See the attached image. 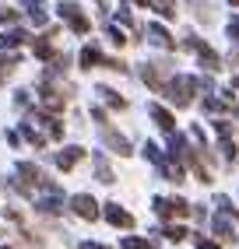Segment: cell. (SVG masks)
I'll return each instance as SVG.
<instances>
[{
  "mask_svg": "<svg viewBox=\"0 0 239 249\" xmlns=\"http://www.w3.org/2000/svg\"><path fill=\"white\" fill-rule=\"evenodd\" d=\"M194 88H197V81H194V77H173L162 91H165L169 102H176V106H190V102H194Z\"/></svg>",
  "mask_w": 239,
  "mask_h": 249,
  "instance_id": "6da1fadb",
  "label": "cell"
},
{
  "mask_svg": "<svg viewBox=\"0 0 239 249\" xmlns=\"http://www.w3.org/2000/svg\"><path fill=\"white\" fill-rule=\"evenodd\" d=\"M57 11H60V18H63L67 25H71V28L78 32V36H84V32H88V18H84V14L78 11V4H60Z\"/></svg>",
  "mask_w": 239,
  "mask_h": 249,
  "instance_id": "7a4b0ae2",
  "label": "cell"
},
{
  "mask_svg": "<svg viewBox=\"0 0 239 249\" xmlns=\"http://www.w3.org/2000/svg\"><path fill=\"white\" fill-rule=\"evenodd\" d=\"M186 49H194V53L200 56V63H204V67H208V71H218V67H221V60H218V53H215L211 46H204L200 39H186Z\"/></svg>",
  "mask_w": 239,
  "mask_h": 249,
  "instance_id": "3957f363",
  "label": "cell"
},
{
  "mask_svg": "<svg viewBox=\"0 0 239 249\" xmlns=\"http://www.w3.org/2000/svg\"><path fill=\"white\" fill-rule=\"evenodd\" d=\"M71 211L78 214V218H84V221H95L99 218V207H95V200L88 193H78L74 200H71Z\"/></svg>",
  "mask_w": 239,
  "mask_h": 249,
  "instance_id": "277c9868",
  "label": "cell"
},
{
  "mask_svg": "<svg viewBox=\"0 0 239 249\" xmlns=\"http://www.w3.org/2000/svg\"><path fill=\"white\" fill-rule=\"evenodd\" d=\"M155 211L162 214V218H183V214H190V204L179 200V196H173V200H155Z\"/></svg>",
  "mask_w": 239,
  "mask_h": 249,
  "instance_id": "5b68a950",
  "label": "cell"
},
{
  "mask_svg": "<svg viewBox=\"0 0 239 249\" xmlns=\"http://www.w3.org/2000/svg\"><path fill=\"white\" fill-rule=\"evenodd\" d=\"M106 221H113L116 228H134V214H127L120 204H106Z\"/></svg>",
  "mask_w": 239,
  "mask_h": 249,
  "instance_id": "8992f818",
  "label": "cell"
},
{
  "mask_svg": "<svg viewBox=\"0 0 239 249\" xmlns=\"http://www.w3.org/2000/svg\"><path fill=\"white\" fill-rule=\"evenodd\" d=\"M84 158V151H81V147H67V151H60L57 155V169H63V172H71L74 169V165Z\"/></svg>",
  "mask_w": 239,
  "mask_h": 249,
  "instance_id": "52a82bcc",
  "label": "cell"
},
{
  "mask_svg": "<svg viewBox=\"0 0 239 249\" xmlns=\"http://www.w3.org/2000/svg\"><path fill=\"white\" fill-rule=\"evenodd\" d=\"M60 207H63V196H60V190H57V186H49V193L39 200V211H46V214H57Z\"/></svg>",
  "mask_w": 239,
  "mask_h": 249,
  "instance_id": "ba28073f",
  "label": "cell"
},
{
  "mask_svg": "<svg viewBox=\"0 0 239 249\" xmlns=\"http://www.w3.org/2000/svg\"><path fill=\"white\" fill-rule=\"evenodd\" d=\"M148 39L155 42V46H162V49H173L176 42H173V36L162 28V25H148Z\"/></svg>",
  "mask_w": 239,
  "mask_h": 249,
  "instance_id": "9c48e42d",
  "label": "cell"
},
{
  "mask_svg": "<svg viewBox=\"0 0 239 249\" xmlns=\"http://www.w3.org/2000/svg\"><path fill=\"white\" fill-rule=\"evenodd\" d=\"M18 176H21V186H42V172L36 169V165H21V169H18Z\"/></svg>",
  "mask_w": 239,
  "mask_h": 249,
  "instance_id": "30bf717a",
  "label": "cell"
},
{
  "mask_svg": "<svg viewBox=\"0 0 239 249\" xmlns=\"http://www.w3.org/2000/svg\"><path fill=\"white\" fill-rule=\"evenodd\" d=\"M151 116H155V123L165 130V134H173V130H176V123H173V112H165L162 106H151Z\"/></svg>",
  "mask_w": 239,
  "mask_h": 249,
  "instance_id": "8fae6325",
  "label": "cell"
},
{
  "mask_svg": "<svg viewBox=\"0 0 239 249\" xmlns=\"http://www.w3.org/2000/svg\"><path fill=\"white\" fill-rule=\"evenodd\" d=\"M25 11H28V18L36 25H46V4L42 0H25Z\"/></svg>",
  "mask_w": 239,
  "mask_h": 249,
  "instance_id": "7c38bea8",
  "label": "cell"
},
{
  "mask_svg": "<svg viewBox=\"0 0 239 249\" xmlns=\"http://www.w3.org/2000/svg\"><path fill=\"white\" fill-rule=\"evenodd\" d=\"M28 36H25V32L21 28H11V32H0V46H4V49H14V46H21Z\"/></svg>",
  "mask_w": 239,
  "mask_h": 249,
  "instance_id": "4fadbf2b",
  "label": "cell"
},
{
  "mask_svg": "<svg viewBox=\"0 0 239 249\" xmlns=\"http://www.w3.org/2000/svg\"><path fill=\"white\" fill-rule=\"evenodd\" d=\"M106 141H109V147H113L116 155H130V144H127V137H120L116 130H109V126H106Z\"/></svg>",
  "mask_w": 239,
  "mask_h": 249,
  "instance_id": "5bb4252c",
  "label": "cell"
},
{
  "mask_svg": "<svg viewBox=\"0 0 239 249\" xmlns=\"http://www.w3.org/2000/svg\"><path fill=\"white\" fill-rule=\"evenodd\" d=\"M99 63H102V53H99V46H84L81 49V67H99Z\"/></svg>",
  "mask_w": 239,
  "mask_h": 249,
  "instance_id": "9a60e30c",
  "label": "cell"
},
{
  "mask_svg": "<svg viewBox=\"0 0 239 249\" xmlns=\"http://www.w3.org/2000/svg\"><path fill=\"white\" fill-rule=\"evenodd\" d=\"M99 95H102V102H106V106H113V109H127V102H123V98H120L113 88L102 85V88H99Z\"/></svg>",
  "mask_w": 239,
  "mask_h": 249,
  "instance_id": "2e32d148",
  "label": "cell"
},
{
  "mask_svg": "<svg viewBox=\"0 0 239 249\" xmlns=\"http://www.w3.org/2000/svg\"><path fill=\"white\" fill-rule=\"evenodd\" d=\"M95 169H99V179L102 182H113V169L106 165V158H95Z\"/></svg>",
  "mask_w": 239,
  "mask_h": 249,
  "instance_id": "e0dca14e",
  "label": "cell"
},
{
  "mask_svg": "<svg viewBox=\"0 0 239 249\" xmlns=\"http://www.w3.org/2000/svg\"><path fill=\"white\" fill-rule=\"evenodd\" d=\"M165 239L183 242V239H186V228H183V225H169V228H165Z\"/></svg>",
  "mask_w": 239,
  "mask_h": 249,
  "instance_id": "ac0fdd59",
  "label": "cell"
},
{
  "mask_svg": "<svg viewBox=\"0 0 239 249\" xmlns=\"http://www.w3.org/2000/svg\"><path fill=\"white\" fill-rule=\"evenodd\" d=\"M14 63H18L14 56H4V53H0V77H7V74H11V71H14Z\"/></svg>",
  "mask_w": 239,
  "mask_h": 249,
  "instance_id": "d6986e66",
  "label": "cell"
},
{
  "mask_svg": "<svg viewBox=\"0 0 239 249\" xmlns=\"http://www.w3.org/2000/svg\"><path fill=\"white\" fill-rule=\"evenodd\" d=\"M36 53H39L42 60H49V56H53V46H49V39H39V42H36Z\"/></svg>",
  "mask_w": 239,
  "mask_h": 249,
  "instance_id": "ffe728a7",
  "label": "cell"
},
{
  "mask_svg": "<svg viewBox=\"0 0 239 249\" xmlns=\"http://www.w3.org/2000/svg\"><path fill=\"white\" fill-rule=\"evenodd\" d=\"M11 21H18V11H11V7H0V25H11Z\"/></svg>",
  "mask_w": 239,
  "mask_h": 249,
  "instance_id": "44dd1931",
  "label": "cell"
},
{
  "mask_svg": "<svg viewBox=\"0 0 239 249\" xmlns=\"http://www.w3.org/2000/svg\"><path fill=\"white\" fill-rule=\"evenodd\" d=\"M123 249H148V242H144V239H134V235H130V239H123Z\"/></svg>",
  "mask_w": 239,
  "mask_h": 249,
  "instance_id": "7402d4cb",
  "label": "cell"
},
{
  "mask_svg": "<svg viewBox=\"0 0 239 249\" xmlns=\"http://www.w3.org/2000/svg\"><path fill=\"white\" fill-rule=\"evenodd\" d=\"M109 39H113L116 46H123V42H127V36H123V32H120V28H109Z\"/></svg>",
  "mask_w": 239,
  "mask_h": 249,
  "instance_id": "603a6c76",
  "label": "cell"
},
{
  "mask_svg": "<svg viewBox=\"0 0 239 249\" xmlns=\"http://www.w3.org/2000/svg\"><path fill=\"white\" fill-rule=\"evenodd\" d=\"M197 249H221V246H218V242H208V239L200 235V239H197Z\"/></svg>",
  "mask_w": 239,
  "mask_h": 249,
  "instance_id": "cb8c5ba5",
  "label": "cell"
},
{
  "mask_svg": "<svg viewBox=\"0 0 239 249\" xmlns=\"http://www.w3.org/2000/svg\"><path fill=\"white\" fill-rule=\"evenodd\" d=\"M229 36H232V39L239 42V21H232V25H229Z\"/></svg>",
  "mask_w": 239,
  "mask_h": 249,
  "instance_id": "d4e9b609",
  "label": "cell"
},
{
  "mask_svg": "<svg viewBox=\"0 0 239 249\" xmlns=\"http://www.w3.org/2000/svg\"><path fill=\"white\" fill-rule=\"evenodd\" d=\"M81 249H109V246H102V242H81Z\"/></svg>",
  "mask_w": 239,
  "mask_h": 249,
  "instance_id": "484cf974",
  "label": "cell"
},
{
  "mask_svg": "<svg viewBox=\"0 0 239 249\" xmlns=\"http://www.w3.org/2000/svg\"><path fill=\"white\" fill-rule=\"evenodd\" d=\"M232 4H236V7H239V0H232Z\"/></svg>",
  "mask_w": 239,
  "mask_h": 249,
  "instance_id": "4316f807",
  "label": "cell"
}]
</instances>
